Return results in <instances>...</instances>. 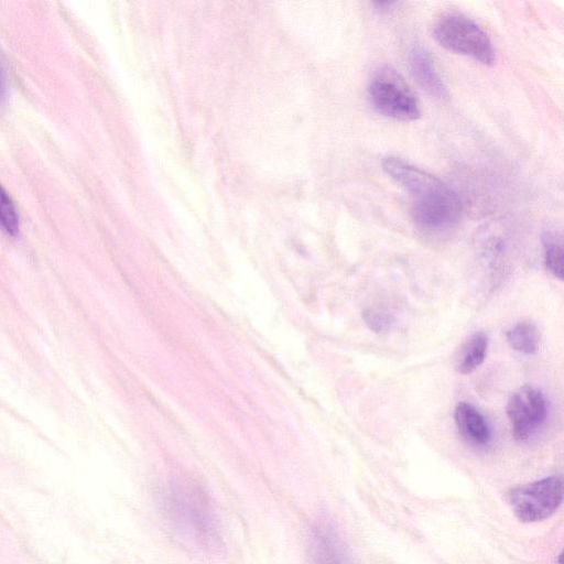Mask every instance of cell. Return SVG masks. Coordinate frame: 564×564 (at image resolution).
<instances>
[{
	"label": "cell",
	"mask_w": 564,
	"mask_h": 564,
	"mask_svg": "<svg viewBox=\"0 0 564 564\" xmlns=\"http://www.w3.org/2000/svg\"><path fill=\"white\" fill-rule=\"evenodd\" d=\"M382 169L411 196L412 218L420 227L440 231L458 223L462 202L443 181L397 156L384 158Z\"/></svg>",
	"instance_id": "1"
},
{
	"label": "cell",
	"mask_w": 564,
	"mask_h": 564,
	"mask_svg": "<svg viewBox=\"0 0 564 564\" xmlns=\"http://www.w3.org/2000/svg\"><path fill=\"white\" fill-rule=\"evenodd\" d=\"M162 509L173 528L192 542L216 546L219 524L206 492L189 480L171 481L161 492Z\"/></svg>",
	"instance_id": "2"
},
{
	"label": "cell",
	"mask_w": 564,
	"mask_h": 564,
	"mask_svg": "<svg viewBox=\"0 0 564 564\" xmlns=\"http://www.w3.org/2000/svg\"><path fill=\"white\" fill-rule=\"evenodd\" d=\"M436 42L448 51L469 56L484 65H492L496 53L487 33L470 18L447 13L433 29Z\"/></svg>",
	"instance_id": "3"
},
{
	"label": "cell",
	"mask_w": 564,
	"mask_h": 564,
	"mask_svg": "<svg viewBox=\"0 0 564 564\" xmlns=\"http://www.w3.org/2000/svg\"><path fill=\"white\" fill-rule=\"evenodd\" d=\"M368 97L381 115L412 121L421 116L419 102L405 80L390 66L380 67L371 77Z\"/></svg>",
	"instance_id": "4"
},
{
	"label": "cell",
	"mask_w": 564,
	"mask_h": 564,
	"mask_svg": "<svg viewBox=\"0 0 564 564\" xmlns=\"http://www.w3.org/2000/svg\"><path fill=\"white\" fill-rule=\"evenodd\" d=\"M563 500V479L550 476L516 487L508 494L514 516L522 522H538L553 516Z\"/></svg>",
	"instance_id": "5"
},
{
	"label": "cell",
	"mask_w": 564,
	"mask_h": 564,
	"mask_svg": "<svg viewBox=\"0 0 564 564\" xmlns=\"http://www.w3.org/2000/svg\"><path fill=\"white\" fill-rule=\"evenodd\" d=\"M507 414L512 425L513 437L518 441H527L546 420V399L539 389L524 386L510 397Z\"/></svg>",
	"instance_id": "6"
},
{
	"label": "cell",
	"mask_w": 564,
	"mask_h": 564,
	"mask_svg": "<svg viewBox=\"0 0 564 564\" xmlns=\"http://www.w3.org/2000/svg\"><path fill=\"white\" fill-rule=\"evenodd\" d=\"M408 61L411 76L425 93L438 99L447 97L446 86L441 79L431 55L424 47L420 45L412 46L409 51Z\"/></svg>",
	"instance_id": "7"
},
{
	"label": "cell",
	"mask_w": 564,
	"mask_h": 564,
	"mask_svg": "<svg viewBox=\"0 0 564 564\" xmlns=\"http://www.w3.org/2000/svg\"><path fill=\"white\" fill-rule=\"evenodd\" d=\"M311 564H349L345 549L328 525H316L310 536Z\"/></svg>",
	"instance_id": "8"
},
{
	"label": "cell",
	"mask_w": 564,
	"mask_h": 564,
	"mask_svg": "<svg viewBox=\"0 0 564 564\" xmlns=\"http://www.w3.org/2000/svg\"><path fill=\"white\" fill-rule=\"evenodd\" d=\"M454 421L460 435L470 444L485 446L491 431L484 415L470 403L459 402L454 409Z\"/></svg>",
	"instance_id": "9"
},
{
	"label": "cell",
	"mask_w": 564,
	"mask_h": 564,
	"mask_svg": "<svg viewBox=\"0 0 564 564\" xmlns=\"http://www.w3.org/2000/svg\"><path fill=\"white\" fill-rule=\"evenodd\" d=\"M488 336L485 332L474 333L462 346L457 358V370L460 373H470L477 369L486 358Z\"/></svg>",
	"instance_id": "10"
},
{
	"label": "cell",
	"mask_w": 564,
	"mask_h": 564,
	"mask_svg": "<svg viewBox=\"0 0 564 564\" xmlns=\"http://www.w3.org/2000/svg\"><path fill=\"white\" fill-rule=\"evenodd\" d=\"M507 340L514 350L532 355L539 349L540 335L534 323L522 321L508 330Z\"/></svg>",
	"instance_id": "11"
},
{
	"label": "cell",
	"mask_w": 564,
	"mask_h": 564,
	"mask_svg": "<svg viewBox=\"0 0 564 564\" xmlns=\"http://www.w3.org/2000/svg\"><path fill=\"white\" fill-rule=\"evenodd\" d=\"M545 268L557 279H563V247L561 240L552 232L542 236Z\"/></svg>",
	"instance_id": "12"
},
{
	"label": "cell",
	"mask_w": 564,
	"mask_h": 564,
	"mask_svg": "<svg viewBox=\"0 0 564 564\" xmlns=\"http://www.w3.org/2000/svg\"><path fill=\"white\" fill-rule=\"evenodd\" d=\"M20 218L18 209L10 195L0 184V229L7 235L15 236L19 232Z\"/></svg>",
	"instance_id": "13"
},
{
	"label": "cell",
	"mask_w": 564,
	"mask_h": 564,
	"mask_svg": "<svg viewBox=\"0 0 564 564\" xmlns=\"http://www.w3.org/2000/svg\"><path fill=\"white\" fill-rule=\"evenodd\" d=\"M362 318L371 330L379 334L388 332L394 324L393 315L381 308L365 310Z\"/></svg>",
	"instance_id": "14"
},
{
	"label": "cell",
	"mask_w": 564,
	"mask_h": 564,
	"mask_svg": "<svg viewBox=\"0 0 564 564\" xmlns=\"http://www.w3.org/2000/svg\"><path fill=\"white\" fill-rule=\"evenodd\" d=\"M4 94H6V76H4V70L0 64V104H1L2 99L4 98Z\"/></svg>",
	"instance_id": "15"
}]
</instances>
